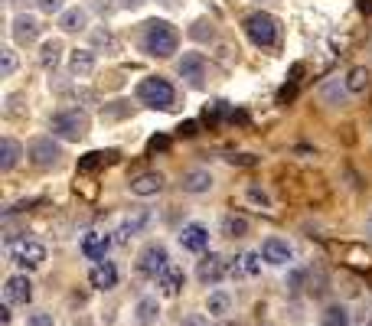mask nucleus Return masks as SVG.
<instances>
[{
    "label": "nucleus",
    "mask_w": 372,
    "mask_h": 326,
    "mask_svg": "<svg viewBox=\"0 0 372 326\" xmlns=\"http://www.w3.org/2000/svg\"><path fill=\"white\" fill-rule=\"evenodd\" d=\"M137 46H141V53L151 56V59H170V56L180 49V33L170 20H147V23H141Z\"/></svg>",
    "instance_id": "obj_1"
},
{
    "label": "nucleus",
    "mask_w": 372,
    "mask_h": 326,
    "mask_svg": "<svg viewBox=\"0 0 372 326\" xmlns=\"http://www.w3.org/2000/svg\"><path fill=\"white\" fill-rule=\"evenodd\" d=\"M89 127H92V118L79 105H66L59 111H53V118H49V131L66 144H79L89 134Z\"/></svg>",
    "instance_id": "obj_2"
},
{
    "label": "nucleus",
    "mask_w": 372,
    "mask_h": 326,
    "mask_svg": "<svg viewBox=\"0 0 372 326\" xmlns=\"http://www.w3.org/2000/svg\"><path fill=\"white\" fill-rule=\"evenodd\" d=\"M137 101L144 108H151V111H170V108L177 105V89L170 85V79L163 75H144L137 82V89H134Z\"/></svg>",
    "instance_id": "obj_3"
},
{
    "label": "nucleus",
    "mask_w": 372,
    "mask_h": 326,
    "mask_svg": "<svg viewBox=\"0 0 372 326\" xmlns=\"http://www.w3.org/2000/svg\"><path fill=\"white\" fill-rule=\"evenodd\" d=\"M242 30H245V36L258 49H271V46H278V39H281V23H278V17L268 13V10L248 13V17L242 20Z\"/></svg>",
    "instance_id": "obj_4"
},
{
    "label": "nucleus",
    "mask_w": 372,
    "mask_h": 326,
    "mask_svg": "<svg viewBox=\"0 0 372 326\" xmlns=\"http://www.w3.org/2000/svg\"><path fill=\"white\" fill-rule=\"evenodd\" d=\"M62 157H66V150H62V141L56 137V134H46V137H33V141L27 144V160L33 163V167H39V170L59 167Z\"/></svg>",
    "instance_id": "obj_5"
},
{
    "label": "nucleus",
    "mask_w": 372,
    "mask_h": 326,
    "mask_svg": "<svg viewBox=\"0 0 372 326\" xmlns=\"http://www.w3.org/2000/svg\"><path fill=\"white\" fill-rule=\"evenodd\" d=\"M170 265H173V261H170V251H167V245H160V242H147V245L141 248V255H137V274L151 277V281H157Z\"/></svg>",
    "instance_id": "obj_6"
},
{
    "label": "nucleus",
    "mask_w": 372,
    "mask_h": 326,
    "mask_svg": "<svg viewBox=\"0 0 372 326\" xmlns=\"http://www.w3.org/2000/svg\"><path fill=\"white\" fill-rule=\"evenodd\" d=\"M7 255L17 268H23V271H36V268H43V261H46V245H39V242H33V238H23V242H10Z\"/></svg>",
    "instance_id": "obj_7"
},
{
    "label": "nucleus",
    "mask_w": 372,
    "mask_h": 326,
    "mask_svg": "<svg viewBox=\"0 0 372 326\" xmlns=\"http://www.w3.org/2000/svg\"><path fill=\"white\" fill-rule=\"evenodd\" d=\"M258 251L265 258V265H271V268H291L294 265V245L281 235H268Z\"/></svg>",
    "instance_id": "obj_8"
},
{
    "label": "nucleus",
    "mask_w": 372,
    "mask_h": 326,
    "mask_svg": "<svg viewBox=\"0 0 372 326\" xmlns=\"http://www.w3.org/2000/svg\"><path fill=\"white\" fill-rule=\"evenodd\" d=\"M177 72H180V79H183L190 89H203V85H206V56L196 53V49L183 53V56H180V62H177Z\"/></svg>",
    "instance_id": "obj_9"
},
{
    "label": "nucleus",
    "mask_w": 372,
    "mask_h": 326,
    "mask_svg": "<svg viewBox=\"0 0 372 326\" xmlns=\"http://www.w3.org/2000/svg\"><path fill=\"white\" fill-rule=\"evenodd\" d=\"M151 222H154V212L151 209H131L128 215L121 219V225H118V238L115 242H131V238L144 235V232L151 229Z\"/></svg>",
    "instance_id": "obj_10"
},
{
    "label": "nucleus",
    "mask_w": 372,
    "mask_h": 326,
    "mask_svg": "<svg viewBox=\"0 0 372 326\" xmlns=\"http://www.w3.org/2000/svg\"><path fill=\"white\" fill-rule=\"evenodd\" d=\"M4 300H7L10 307H27L30 300H33V281L23 274H10L7 281H4Z\"/></svg>",
    "instance_id": "obj_11"
},
{
    "label": "nucleus",
    "mask_w": 372,
    "mask_h": 326,
    "mask_svg": "<svg viewBox=\"0 0 372 326\" xmlns=\"http://www.w3.org/2000/svg\"><path fill=\"white\" fill-rule=\"evenodd\" d=\"M39 33H43V27H39V20L33 13H17L10 20V36H13L17 46H33L39 39Z\"/></svg>",
    "instance_id": "obj_12"
},
{
    "label": "nucleus",
    "mask_w": 372,
    "mask_h": 326,
    "mask_svg": "<svg viewBox=\"0 0 372 326\" xmlns=\"http://www.w3.org/2000/svg\"><path fill=\"white\" fill-rule=\"evenodd\" d=\"M196 277L203 284H219L222 277H229V261L222 255H216V251H209V255H203L199 258V265H196Z\"/></svg>",
    "instance_id": "obj_13"
},
{
    "label": "nucleus",
    "mask_w": 372,
    "mask_h": 326,
    "mask_svg": "<svg viewBox=\"0 0 372 326\" xmlns=\"http://www.w3.org/2000/svg\"><path fill=\"white\" fill-rule=\"evenodd\" d=\"M213 186H216V177L203 167L186 170L183 177H180V189H183L186 196H206V193H213Z\"/></svg>",
    "instance_id": "obj_14"
},
{
    "label": "nucleus",
    "mask_w": 372,
    "mask_h": 326,
    "mask_svg": "<svg viewBox=\"0 0 372 326\" xmlns=\"http://www.w3.org/2000/svg\"><path fill=\"white\" fill-rule=\"evenodd\" d=\"M177 238H180V245H183V251H193V255H203L206 248H209V229H206L203 222H186Z\"/></svg>",
    "instance_id": "obj_15"
},
{
    "label": "nucleus",
    "mask_w": 372,
    "mask_h": 326,
    "mask_svg": "<svg viewBox=\"0 0 372 326\" xmlns=\"http://www.w3.org/2000/svg\"><path fill=\"white\" fill-rule=\"evenodd\" d=\"M111 242H115V238L108 235V232H89V235H82L79 251L89 258V261H105Z\"/></svg>",
    "instance_id": "obj_16"
},
{
    "label": "nucleus",
    "mask_w": 372,
    "mask_h": 326,
    "mask_svg": "<svg viewBox=\"0 0 372 326\" xmlns=\"http://www.w3.org/2000/svg\"><path fill=\"white\" fill-rule=\"evenodd\" d=\"M89 284L95 287V291H115L118 287V268H115V261H95L92 265V271H89Z\"/></svg>",
    "instance_id": "obj_17"
},
{
    "label": "nucleus",
    "mask_w": 372,
    "mask_h": 326,
    "mask_svg": "<svg viewBox=\"0 0 372 326\" xmlns=\"http://www.w3.org/2000/svg\"><path fill=\"white\" fill-rule=\"evenodd\" d=\"M66 65H69V75H75V79H85V75H92V72L98 69V56L95 49H72L69 59H66Z\"/></svg>",
    "instance_id": "obj_18"
},
{
    "label": "nucleus",
    "mask_w": 372,
    "mask_h": 326,
    "mask_svg": "<svg viewBox=\"0 0 372 326\" xmlns=\"http://www.w3.org/2000/svg\"><path fill=\"white\" fill-rule=\"evenodd\" d=\"M261 251H245V255L229 261V277H258L261 274Z\"/></svg>",
    "instance_id": "obj_19"
},
{
    "label": "nucleus",
    "mask_w": 372,
    "mask_h": 326,
    "mask_svg": "<svg viewBox=\"0 0 372 326\" xmlns=\"http://www.w3.org/2000/svg\"><path fill=\"white\" fill-rule=\"evenodd\" d=\"M59 30L62 33H85L89 30V7H66L59 13Z\"/></svg>",
    "instance_id": "obj_20"
},
{
    "label": "nucleus",
    "mask_w": 372,
    "mask_h": 326,
    "mask_svg": "<svg viewBox=\"0 0 372 326\" xmlns=\"http://www.w3.org/2000/svg\"><path fill=\"white\" fill-rule=\"evenodd\" d=\"M128 186H131L134 196L147 199V196H157L160 189H163V173H157V170H147V173H137V177H134Z\"/></svg>",
    "instance_id": "obj_21"
},
{
    "label": "nucleus",
    "mask_w": 372,
    "mask_h": 326,
    "mask_svg": "<svg viewBox=\"0 0 372 326\" xmlns=\"http://www.w3.org/2000/svg\"><path fill=\"white\" fill-rule=\"evenodd\" d=\"M157 287L163 297H180V291L186 287V271L180 265H170L167 271L157 277Z\"/></svg>",
    "instance_id": "obj_22"
},
{
    "label": "nucleus",
    "mask_w": 372,
    "mask_h": 326,
    "mask_svg": "<svg viewBox=\"0 0 372 326\" xmlns=\"http://www.w3.org/2000/svg\"><path fill=\"white\" fill-rule=\"evenodd\" d=\"M235 310V297H232L229 291H209V297H206V313H209V320H225Z\"/></svg>",
    "instance_id": "obj_23"
},
{
    "label": "nucleus",
    "mask_w": 372,
    "mask_h": 326,
    "mask_svg": "<svg viewBox=\"0 0 372 326\" xmlns=\"http://www.w3.org/2000/svg\"><path fill=\"white\" fill-rule=\"evenodd\" d=\"M27 157V147L13 137H4L0 141V173H10V170H17V163Z\"/></svg>",
    "instance_id": "obj_24"
},
{
    "label": "nucleus",
    "mask_w": 372,
    "mask_h": 326,
    "mask_svg": "<svg viewBox=\"0 0 372 326\" xmlns=\"http://www.w3.org/2000/svg\"><path fill=\"white\" fill-rule=\"evenodd\" d=\"M134 320L141 326H154L160 320V300L151 297V294L137 297V303H134Z\"/></svg>",
    "instance_id": "obj_25"
},
{
    "label": "nucleus",
    "mask_w": 372,
    "mask_h": 326,
    "mask_svg": "<svg viewBox=\"0 0 372 326\" xmlns=\"http://www.w3.org/2000/svg\"><path fill=\"white\" fill-rule=\"evenodd\" d=\"M346 98H349V89H346L343 79H330L320 85V101H323V105L340 108V105H346Z\"/></svg>",
    "instance_id": "obj_26"
},
{
    "label": "nucleus",
    "mask_w": 372,
    "mask_h": 326,
    "mask_svg": "<svg viewBox=\"0 0 372 326\" xmlns=\"http://www.w3.org/2000/svg\"><path fill=\"white\" fill-rule=\"evenodd\" d=\"M320 326H353V313L346 303H330L320 310Z\"/></svg>",
    "instance_id": "obj_27"
},
{
    "label": "nucleus",
    "mask_w": 372,
    "mask_h": 326,
    "mask_svg": "<svg viewBox=\"0 0 372 326\" xmlns=\"http://www.w3.org/2000/svg\"><path fill=\"white\" fill-rule=\"evenodd\" d=\"M62 53H66L62 39H43V43H39V56H36V59H39V65H43V69H56V65L62 62Z\"/></svg>",
    "instance_id": "obj_28"
},
{
    "label": "nucleus",
    "mask_w": 372,
    "mask_h": 326,
    "mask_svg": "<svg viewBox=\"0 0 372 326\" xmlns=\"http://www.w3.org/2000/svg\"><path fill=\"white\" fill-rule=\"evenodd\" d=\"M343 82H346V89H349V95H363V92L369 89L372 75H369V69H366V65H353V69L343 75Z\"/></svg>",
    "instance_id": "obj_29"
},
{
    "label": "nucleus",
    "mask_w": 372,
    "mask_h": 326,
    "mask_svg": "<svg viewBox=\"0 0 372 326\" xmlns=\"http://www.w3.org/2000/svg\"><path fill=\"white\" fill-rule=\"evenodd\" d=\"M89 36H92V49H108V53H115V49H118V36L111 33L108 27L89 30Z\"/></svg>",
    "instance_id": "obj_30"
},
{
    "label": "nucleus",
    "mask_w": 372,
    "mask_h": 326,
    "mask_svg": "<svg viewBox=\"0 0 372 326\" xmlns=\"http://www.w3.org/2000/svg\"><path fill=\"white\" fill-rule=\"evenodd\" d=\"M248 229H252V225H248L245 215H225V219H222V235L225 238H245Z\"/></svg>",
    "instance_id": "obj_31"
},
{
    "label": "nucleus",
    "mask_w": 372,
    "mask_h": 326,
    "mask_svg": "<svg viewBox=\"0 0 372 326\" xmlns=\"http://www.w3.org/2000/svg\"><path fill=\"white\" fill-rule=\"evenodd\" d=\"M115 157L118 150H92V153H85V160H79V170H95L101 163H111Z\"/></svg>",
    "instance_id": "obj_32"
},
{
    "label": "nucleus",
    "mask_w": 372,
    "mask_h": 326,
    "mask_svg": "<svg viewBox=\"0 0 372 326\" xmlns=\"http://www.w3.org/2000/svg\"><path fill=\"white\" fill-rule=\"evenodd\" d=\"M17 65H20L17 49H13V46H4V49H0V79H13Z\"/></svg>",
    "instance_id": "obj_33"
},
{
    "label": "nucleus",
    "mask_w": 372,
    "mask_h": 326,
    "mask_svg": "<svg viewBox=\"0 0 372 326\" xmlns=\"http://www.w3.org/2000/svg\"><path fill=\"white\" fill-rule=\"evenodd\" d=\"M190 36H193V39H213L216 23H213V20H196L193 27H190Z\"/></svg>",
    "instance_id": "obj_34"
},
{
    "label": "nucleus",
    "mask_w": 372,
    "mask_h": 326,
    "mask_svg": "<svg viewBox=\"0 0 372 326\" xmlns=\"http://www.w3.org/2000/svg\"><path fill=\"white\" fill-rule=\"evenodd\" d=\"M245 196H248V203H255V206H265V209H271V196H268V189H261V186H248Z\"/></svg>",
    "instance_id": "obj_35"
},
{
    "label": "nucleus",
    "mask_w": 372,
    "mask_h": 326,
    "mask_svg": "<svg viewBox=\"0 0 372 326\" xmlns=\"http://www.w3.org/2000/svg\"><path fill=\"white\" fill-rule=\"evenodd\" d=\"M27 326H56V317L49 310H33L27 313Z\"/></svg>",
    "instance_id": "obj_36"
},
{
    "label": "nucleus",
    "mask_w": 372,
    "mask_h": 326,
    "mask_svg": "<svg viewBox=\"0 0 372 326\" xmlns=\"http://www.w3.org/2000/svg\"><path fill=\"white\" fill-rule=\"evenodd\" d=\"M36 7H39V13H46V17H59L62 10H66V0H36Z\"/></svg>",
    "instance_id": "obj_37"
},
{
    "label": "nucleus",
    "mask_w": 372,
    "mask_h": 326,
    "mask_svg": "<svg viewBox=\"0 0 372 326\" xmlns=\"http://www.w3.org/2000/svg\"><path fill=\"white\" fill-rule=\"evenodd\" d=\"M180 326H209V317H206V313H186V317L180 320Z\"/></svg>",
    "instance_id": "obj_38"
},
{
    "label": "nucleus",
    "mask_w": 372,
    "mask_h": 326,
    "mask_svg": "<svg viewBox=\"0 0 372 326\" xmlns=\"http://www.w3.org/2000/svg\"><path fill=\"white\" fill-rule=\"evenodd\" d=\"M115 7H118V4H111V0H92V10H98L101 17H105V13H111Z\"/></svg>",
    "instance_id": "obj_39"
},
{
    "label": "nucleus",
    "mask_w": 372,
    "mask_h": 326,
    "mask_svg": "<svg viewBox=\"0 0 372 326\" xmlns=\"http://www.w3.org/2000/svg\"><path fill=\"white\" fill-rule=\"evenodd\" d=\"M167 147H170L167 137H151V144H147V150H151V153H157V150H167Z\"/></svg>",
    "instance_id": "obj_40"
},
{
    "label": "nucleus",
    "mask_w": 372,
    "mask_h": 326,
    "mask_svg": "<svg viewBox=\"0 0 372 326\" xmlns=\"http://www.w3.org/2000/svg\"><path fill=\"white\" fill-rule=\"evenodd\" d=\"M147 0H118V7L121 10H137V7H144Z\"/></svg>",
    "instance_id": "obj_41"
},
{
    "label": "nucleus",
    "mask_w": 372,
    "mask_h": 326,
    "mask_svg": "<svg viewBox=\"0 0 372 326\" xmlns=\"http://www.w3.org/2000/svg\"><path fill=\"white\" fill-rule=\"evenodd\" d=\"M186 0H157V7H163V10H180Z\"/></svg>",
    "instance_id": "obj_42"
},
{
    "label": "nucleus",
    "mask_w": 372,
    "mask_h": 326,
    "mask_svg": "<svg viewBox=\"0 0 372 326\" xmlns=\"http://www.w3.org/2000/svg\"><path fill=\"white\" fill-rule=\"evenodd\" d=\"M180 131H183L186 137H193V134H196V121H186V124H180Z\"/></svg>",
    "instance_id": "obj_43"
},
{
    "label": "nucleus",
    "mask_w": 372,
    "mask_h": 326,
    "mask_svg": "<svg viewBox=\"0 0 372 326\" xmlns=\"http://www.w3.org/2000/svg\"><path fill=\"white\" fill-rule=\"evenodd\" d=\"M0 320H4V323H10V303H7V300H4V307H0Z\"/></svg>",
    "instance_id": "obj_44"
},
{
    "label": "nucleus",
    "mask_w": 372,
    "mask_h": 326,
    "mask_svg": "<svg viewBox=\"0 0 372 326\" xmlns=\"http://www.w3.org/2000/svg\"><path fill=\"white\" fill-rule=\"evenodd\" d=\"M356 7L363 10V13H372V0H356Z\"/></svg>",
    "instance_id": "obj_45"
},
{
    "label": "nucleus",
    "mask_w": 372,
    "mask_h": 326,
    "mask_svg": "<svg viewBox=\"0 0 372 326\" xmlns=\"http://www.w3.org/2000/svg\"><path fill=\"white\" fill-rule=\"evenodd\" d=\"M366 232H369V235H372V215H369V222H366Z\"/></svg>",
    "instance_id": "obj_46"
},
{
    "label": "nucleus",
    "mask_w": 372,
    "mask_h": 326,
    "mask_svg": "<svg viewBox=\"0 0 372 326\" xmlns=\"http://www.w3.org/2000/svg\"><path fill=\"white\" fill-rule=\"evenodd\" d=\"M75 326H92V323H89V320H79V323H75Z\"/></svg>",
    "instance_id": "obj_47"
}]
</instances>
